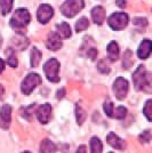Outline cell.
<instances>
[{"label": "cell", "mask_w": 152, "mask_h": 153, "mask_svg": "<svg viewBox=\"0 0 152 153\" xmlns=\"http://www.w3.org/2000/svg\"><path fill=\"white\" fill-rule=\"evenodd\" d=\"M133 82L137 90H151V74L145 70V66L139 65L133 74Z\"/></svg>", "instance_id": "6da1fadb"}, {"label": "cell", "mask_w": 152, "mask_h": 153, "mask_svg": "<svg viewBox=\"0 0 152 153\" xmlns=\"http://www.w3.org/2000/svg\"><path fill=\"white\" fill-rule=\"evenodd\" d=\"M30 19L31 17H30V13L28 12V9H24V8L17 9L10 19V26L17 32H22V30L29 24Z\"/></svg>", "instance_id": "7a4b0ae2"}, {"label": "cell", "mask_w": 152, "mask_h": 153, "mask_svg": "<svg viewBox=\"0 0 152 153\" xmlns=\"http://www.w3.org/2000/svg\"><path fill=\"white\" fill-rule=\"evenodd\" d=\"M83 8V0H66L61 6V13L66 17H73Z\"/></svg>", "instance_id": "3957f363"}, {"label": "cell", "mask_w": 152, "mask_h": 153, "mask_svg": "<svg viewBox=\"0 0 152 153\" xmlns=\"http://www.w3.org/2000/svg\"><path fill=\"white\" fill-rule=\"evenodd\" d=\"M58 69H60V63L55 58H51L48 62H46V64L44 65V70L47 79L49 81H51V82H58L60 81Z\"/></svg>", "instance_id": "277c9868"}, {"label": "cell", "mask_w": 152, "mask_h": 153, "mask_svg": "<svg viewBox=\"0 0 152 153\" xmlns=\"http://www.w3.org/2000/svg\"><path fill=\"white\" fill-rule=\"evenodd\" d=\"M40 82H41V78L39 74H37V73L28 74L25 79L23 80V82H22V87H21L22 93L24 95H30L32 90L34 89Z\"/></svg>", "instance_id": "5b68a950"}, {"label": "cell", "mask_w": 152, "mask_h": 153, "mask_svg": "<svg viewBox=\"0 0 152 153\" xmlns=\"http://www.w3.org/2000/svg\"><path fill=\"white\" fill-rule=\"evenodd\" d=\"M127 24H128V15L126 13H114L109 17V25L115 31L125 29Z\"/></svg>", "instance_id": "8992f818"}, {"label": "cell", "mask_w": 152, "mask_h": 153, "mask_svg": "<svg viewBox=\"0 0 152 153\" xmlns=\"http://www.w3.org/2000/svg\"><path fill=\"white\" fill-rule=\"evenodd\" d=\"M113 93L118 100H124L128 93V81L124 78H118L113 83Z\"/></svg>", "instance_id": "52a82bcc"}, {"label": "cell", "mask_w": 152, "mask_h": 153, "mask_svg": "<svg viewBox=\"0 0 152 153\" xmlns=\"http://www.w3.org/2000/svg\"><path fill=\"white\" fill-rule=\"evenodd\" d=\"M10 120H12V108L8 104H5L0 108V127L7 129L10 125Z\"/></svg>", "instance_id": "ba28073f"}, {"label": "cell", "mask_w": 152, "mask_h": 153, "mask_svg": "<svg viewBox=\"0 0 152 153\" xmlns=\"http://www.w3.org/2000/svg\"><path fill=\"white\" fill-rule=\"evenodd\" d=\"M46 46L49 51H56L62 47V39L60 37V34L56 32H51L48 34V38L46 41Z\"/></svg>", "instance_id": "9c48e42d"}, {"label": "cell", "mask_w": 152, "mask_h": 153, "mask_svg": "<svg viewBox=\"0 0 152 153\" xmlns=\"http://www.w3.org/2000/svg\"><path fill=\"white\" fill-rule=\"evenodd\" d=\"M54 15V9L49 5H41L38 9V19L40 23L46 24Z\"/></svg>", "instance_id": "30bf717a"}, {"label": "cell", "mask_w": 152, "mask_h": 153, "mask_svg": "<svg viewBox=\"0 0 152 153\" xmlns=\"http://www.w3.org/2000/svg\"><path fill=\"white\" fill-rule=\"evenodd\" d=\"M51 106L46 103V104H42L40 108L37 110V118L38 120L41 123H47L51 119Z\"/></svg>", "instance_id": "8fae6325"}, {"label": "cell", "mask_w": 152, "mask_h": 153, "mask_svg": "<svg viewBox=\"0 0 152 153\" xmlns=\"http://www.w3.org/2000/svg\"><path fill=\"white\" fill-rule=\"evenodd\" d=\"M107 142L111 145L112 147L117 149V150H120V151H124L126 149V143L121 140L120 137H118L114 133H110V134L107 136Z\"/></svg>", "instance_id": "7c38bea8"}, {"label": "cell", "mask_w": 152, "mask_h": 153, "mask_svg": "<svg viewBox=\"0 0 152 153\" xmlns=\"http://www.w3.org/2000/svg\"><path fill=\"white\" fill-rule=\"evenodd\" d=\"M92 19H93L95 24H98V25L103 24V22L105 19V10H104V8L101 6L94 7L93 10H92Z\"/></svg>", "instance_id": "4fadbf2b"}, {"label": "cell", "mask_w": 152, "mask_h": 153, "mask_svg": "<svg viewBox=\"0 0 152 153\" xmlns=\"http://www.w3.org/2000/svg\"><path fill=\"white\" fill-rule=\"evenodd\" d=\"M150 53H151V41L149 39H145V40H143V42L139 46L137 55L141 59H146L150 56Z\"/></svg>", "instance_id": "5bb4252c"}, {"label": "cell", "mask_w": 152, "mask_h": 153, "mask_svg": "<svg viewBox=\"0 0 152 153\" xmlns=\"http://www.w3.org/2000/svg\"><path fill=\"white\" fill-rule=\"evenodd\" d=\"M108 57L110 58L111 62H114L117 61L118 57H119V46L117 42H110L108 46Z\"/></svg>", "instance_id": "9a60e30c"}, {"label": "cell", "mask_w": 152, "mask_h": 153, "mask_svg": "<svg viewBox=\"0 0 152 153\" xmlns=\"http://www.w3.org/2000/svg\"><path fill=\"white\" fill-rule=\"evenodd\" d=\"M57 151L56 145L51 140H44L40 144V152L41 153H55Z\"/></svg>", "instance_id": "2e32d148"}, {"label": "cell", "mask_w": 152, "mask_h": 153, "mask_svg": "<svg viewBox=\"0 0 152 153\" xmlns=\"http://www.w3.org/2000/svg\"><path fill=\"white\" fill-rule=\"evenodd\" d=\"M56 29L57 31H58V33L62 34L64 38H70L71 37V27H70V25L68 23L63 22L61 24H57Z\"/></svg>", "instance_id": "e0dca14e"}, {"label": "cell", "mask_w": 152, "mask_h": 153, "mask_svg": "<svg viewBox=\"0 0 152 153\" xmlns=\"http://www.w3.org/2000/svg\"><path fill=\"white\" fill-rule=\"evenodd\" d=\"M5 54H6L7 56V63H8V65H10L12 68H16L17 66V58H16V54H15L14 49L8 48Z\"/></svg>", "instance_id": "ac0fdd59"}, {"label": "cell", "mask_w": 152, "mask_h": 153, "mask_svg": "<svg viewBox=\"0 0 152 153\" xmlns=\"http://www.w3.org/2000/svg\"><path fill=\"white\" fill-rule=\"evenodd\" d=\"M90 153H102V143L97 137H93L90 140Z\"/></svg>", "instance_id": "d6986e66"}, {"label": "cell", "mask_w": 152, "mask_h": 153, "mask_svg": "<svg viewBox=\"0 0 152 153\" xmlns=\"http://www.w3.org/2000/svg\"><path fill=\"white\" fill-rule=\"evenodd\" d=\"M41 59V53L38 51V48H33L31 51V66L32 68H37L39 62Z\"/></svg>", "instance_id": "ffe728a7"}, {"label": "cell", "mask_w": 152, "mask_h": 153, "mask_svg": "<svg viewBox=\"0 0 152 153\" xmlns=\"http://www.w3.org/2000/svg\"><path fill=\"white\" fill-rule=\"evenodd\" d=\"M13 7V0H0V8L2 15H7Z\"/></svg>", "instance_id": "44dd1931"}, {"label": "cell", "mask_w": 152, "mask_h": 153, "mask_svg": "<svg viewBox=\"0 0 152 153\" xmlns=\"http://www.w3.org/2000/svg\"><path fill=\"white\" fill-rule=\"evenodd\" d=\"M76 115H77V122H78L79 125H83L87 115H86V112L83 111V108H81L79 104L76 105Z\"/></svg>", "instance_id": "7402d4cb"}, {"label": "cell", "mask_w": 152, "mask_h": 153, "mask_svg": "<svg viewBox=\"0 0 152 153\" xmlns=\"http://www.w3.org/2000/svg\"><path fill=\"white\" fill-rule=\"evenodd\" d=\"M133 62L134 61H133V54H132V51H126V53L124 54V61H122V65H124V68L128 70V69L132 66Z\"/></svg>", "instance_id": "603a6c76"}, {"label": "cell", "mask_w": 152, "mask_h": 153, "mask_svg": "<svg viewBox=\"0 0 152 153\" xmlns=\"http://www.w3.org/2000/svg\"><path fill=\"white\" fill-rule=\"evenodd\" d=\"M89 26V21L86 17H81L78 22L76 23V31L79 33V32L85 31L87 27Z\"/></svg>", "instance_id": "cb8c5ba5"}, {"label": "cell", "mask_w": 152, "mask_h": 153, "mask_svg": "<svg viewBox=\"0 0 152 153\" xmlns=\"http://www.w3.org/2000/svg\"><path fill=\"white\" fill-rule=\"evenodd\" d=\"M127 114V108H124V106H119V108H115V111L113 110V114H112V118H115V119H124Z\"/></svg>", "instance_id": "d4e9b609"}, {"label": "cell", "mask_w": 152, "mask_h": 153, "mask_svg": "<svg viewBox=\"0 0 152 153\" xmlns=\"http://www.w3.org/2000/svg\"><path fill=\"white\" fill-rule=\"evenodd\" d=\"M103 108H104V112H105V114L110 117V118H112V114H113V103L108 101V102L104 103V105H103Z\"/></svg>", "instance_id": "484cf974"}, {"label": "cell", "mask_w": 152, "mask_h": 153, "mask_svg": "<svg viewBox=\"0 0 152 153\" xmlns=\"http://www.w3.org/2000/svg\"><path fill=\"white\" fill-rule=\"evenodd\" d=\"M151 106H152V101L151 100H149V101L145 103V106L143 108V113L145 114L146 119H148L149 121H151V113H152Z\"/></svg>", "instance_id": "4316f807"}, {"label": "cell", "mask_w": 152, "mask_h": 153, "mask_svg": "<svg viewBox=\"0 0 152 153\" xmlns=\"http://www.w3.org/2000/svg\"><path fill=\"white\" fill-rule=\"evenodd\" d=\"M139 140L141 143H149L151 140V131L150 130L143 131V134L139 135Z\"/></svg>", "instance_id": "83f0119b"}, {"label": "cell", "mask_w": 152, "mask_h": 153, "mask_svg": "<svg viewBox=\"0 0 152 153\" xmlns=\"http://www.w3.org/2000/svg\"><path fill=\"white\" fill-rule=\"evenodd\" d=\"M97 68H98V70L101 71L102 73H109L110 72V69H109L108 65H105V62L104 61H101L98 65H97Z\"/></svg>", "instance_id": "f1b7e54d"}, {"label": "cell", "mask_w": 152, "mask_h": 153, "mask_svg": "<svg viewBox=\"0 0 152 153\" xmlns=\"http://www.w3.org/2000/svg\"><path fill=\"white\" fill-rule=\"evenodd\" d=\"M133 23L135 24V25L146 26V24H148V21H146V19H142V17H136V19H134Z\"/></svg>", "instance_id": "f546056e"}, {"label": "cell", "mask_w": 152, "mask_h": 153, "mask_svg": "<svg viewBox=\"0 0 152 153\" xmlns=\"http://www.w3.org/2000/svg\"><path fill=\"white\" fill-rule=\"evenodd\" d=\"M96 55H97V51H96L95 48H92V49L88 51V56L92 58V59H95Z\"/></svg>", "instance_id": "4dcf8cb0"}, {"label": "cell", "mask_w": 152, "mask_h": 153, "mask_svg": "<svg viewBox=\"0 0 152 153\" xmlns=\"http://www.w3.org/2000/svg\"><path fill=\"white\" fill-rule=\"evenodd\" d=\"M117 5L121 8H125L126 7V0H117Z\"/></svg>", "instance_id": "1f68e13d"}, {"label": "cell", "mask_w": 152, "mask_h": 153, "mask_svg": "<svg viewBox=\"0 0 152 153\" xmlns=\"http://www.w3.org/2000/svg\"><path fill=\"white\" fill-rule=\"evenodd\" d=\"M76 153H86V146H85V145H81V146H79Z\"/></svg>", "instance_id": "d6a6232c"}, {"label": "cell", "mask_w": 152, "mask_h": 153, "mask_svg": "<svg viewBox=\"0 0 152 153\" xmlns=\"http://www.w3.org/2000/svg\"><path fill=\"white\" fill-rule=\"evenodd\" d=\"M64 88H62L61 90H58L57 91V98H63V96H64Z\"/></svg>", "instance_id": "836d02e7"}, {"label": "cell", "mask_w": 152, "mask_h": 153, "mask_svg": "<svg viewBox=\"0 0 152 153\" xmlns=\"http://www.w3.org/2000/svg\"><path fill=\"white\" fill-rule=\"evenodd\" d=\"M4 70H5V62H4V61L0 58V73H1Z\"/></svg>", "instance_id": "e575fe53"}, {"label": "cell", "mask_w": 152, "mask_h": 153, "mask_svg": "<svg viewBox=\"0 0 152 153\" xmlns=\"http://www.w3.org/2000/svg\"><path fill=\"white\" fill-rule=\"evenodd\" d=\"M2 96H4V87L2 85H0V100L2 98Z\"/></svg>", "instance_id": "d590c367"}, {"label": "cell", "mask_w": 152, "mask_h": 153, "mask_svg": "<svg viewBox=\"0 0 152 153\" xmlns=\"http://www.w3.org/2000/svg\"><path fill=\"white\" fill-rule=\"evenodd\" d=\"M1 44H2V40H1V37H0V47H1Z\"/></svg>", "instance_id": "8d00e7d4"}, {"label": "cell", "mask_w": 152, "mask_h": 153, "mask_svg": "<svg viewBox=\"0 0 152 153\" xmlns=\"http://www.w3.org/2000/svg\"><path fill=\"white\" fill-rule=\"evenodd\" d=\"M23 153H30V152H23Z\"/></svg>", "instance_id": "74e56055"}, {"label": "cell", "mask_w": 152, "mask_h": 153, "mask_svg": "<svg viewBox=\"0 0 152 153\" xmlns=\"http://www.w3.org/2000/svg\"><path fill=\"white\" fill-rule=\"evenodd\" d=\"M110 153H112V152H110Z\"/></svg>", "instance_id": "f35d334b"}]
</instances>
